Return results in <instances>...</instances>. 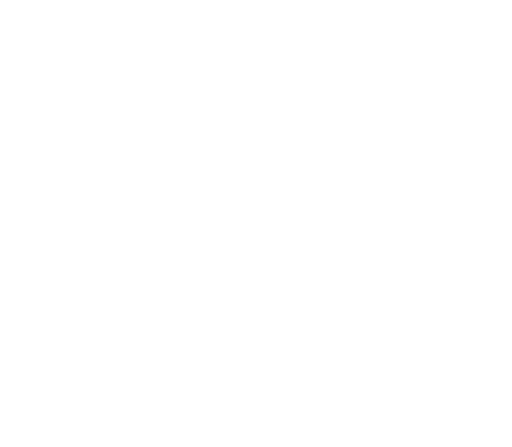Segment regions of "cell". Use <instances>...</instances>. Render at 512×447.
<instances>
[]
</instances>
